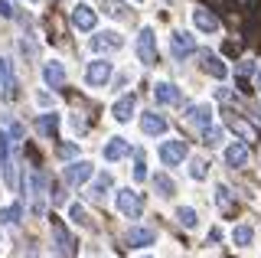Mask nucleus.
<instances>
[{
    "label": "nucleus",
    "mask_w": 261,
    "mask_h": 258,
    "mask_svg": "<svg viewBox=\"0 0 261 258\" xmlns=\"http://www.w3.org/2000/svg\"><path fill=\"white\" fill-rule=\"evenodd\" d=\"M137 59H141L144 66H157V36H153L150 27H144L141 33H137Z\"/></svg>",
    "instance_id": "nucleus-1"
},
{
    "label": "nucleus",
    "mask_w": 261,
    "mask_h": 258,
    "mask_svg": "<svg viewBox=\"0 0 261 258\" xmlns=\"http://www.w3.org/2000/svg\"><path fill=\"white\" fill-rule=\"evenodd\" d=\"M118 209L127 216V219H137V216L144 213V196L137 190H118Z\"/></svg>",
    "instance_id": "nucleus-2"
},
{
    "label": "nucleus",
    "mask_w": 261,
    "mask_h": 258,
    "mask_svg": "<svg viewBox=\"0 0 261 258\" xmlns=\"http://www.w3.org/2000/svg\"><path fill=\"white\" fill-rule=\"evenodd\" d=\"M186 154H190V147H186V141H163L160 144V160L167 167H176V164H183Z\"/></svg>",
    "instance_id": "nucleus-3"
},
{
    "label": "nucleus",
    "mask_w": 261,
    "mask_h": 258,
    "mask_svg": "<svg viewBox=\"0 0 261 258\" xmlns=\"http://www.w3.org/2000/svg\"><path fill=\"white\" fill-rule=\"evenodd\" d=\"M170 53H173V59L183 62L186 56H193L196 53V39L190 33H183V30H176L173 36H170Z\"/></svg>",
    "instance_id": "nucleus-4"
},
{
    "label": "nucleus",
    "mask_w": 261,
    "mask_h": 258,
    "mask_svg": "<svg viewBox=\"0 0 261 258\" xmlns=\"http://www.w3.org/2000/svg\"><path fill=\"white\" fill-rule=\"evenodd\" d=\"M111 62L108 59H95V62H88V69H85V79H88V85H108L111 82Z\"/></svg>",
    "instance_id": "nucleus-5"
},
{
    "label": "nucleus",
    "mask_w": 261,
    "mask_h": 258,
    "mask_svg": "<svg viewBox=\"0 0 261 258\" xmlns=\"http://www.w3.org/2000/svg\"><path fill=\"white\" fill-rule=\"evenodd\" d=\"M95 23H98V13H95V7H88V4H75L72 7V27L75 30H95Z\"/></svg>",
    "instance_id": "nucleus-6"
},
{
    "label": "nucleus",
    "mask_w": 261,
    "mask_h": 258,
    "mask_svg": "<svg viewBox=\"0 0 261 258\" xmlns=\"http://www.w3.org/2000/svg\"><path fill=\"white\" fill-rule=\"evenodd\" d=\"M92 173H95V167L88 164V160H75V164L65 167V183H69V187H82V183H88Z\"/></svg>",
    "instance_id": "nucleus-7"
},
{
    "label": "nucleus",
    "mask_w": 261,
    "mask_h": 258,
    "mask_svg": "<svg viewBox=\"0 0 261 258\" xmlns=\"http://www.w3.org/2000/svg\"><path fill=\"white\" fill-rule=\"evenodd\" d=\"M121 46H124V39H121V33H114V30H105V33L92 36L95 53H111V49H121Z\"/></svg>",
    "instance_id": "nucleus-8"
},
{
    "label": "nucleus",
    "mask_w": 261,
    "mask_h": 258,
    "mask_svg": "<svg viewBox=\"0 0 261 258\" xmlns=\"http://www.w3.org/2000/svg\"><path fill=\"white\" fill-rule=\"evenodd\" d=\"M53 219H56V216H53ZM53 239H56V252H59V258H72V245H75V242H72V236L65 232V225L59 219L53 222Z\"/></svg>",
    "instance_id": "nucleus-9"
},
{
    "label": "nucleus",
    "mask_w": 261,
    "mask_h": 258,
    "mask_svg": "<svg viewBox=\"0 0 261 258\" xmlns=\"http://www.w3.org/2000/svg\"><path fill=\"white\" fill-rule=\"evenodd\" d=\"M141 131L150 134V138H157V134H167V118L157 115V111H147V115H141Z\"/></svg>",
    "instance_id": "nucleus-10"
},
{
    "label": "nucleus",
    "mask_w": 261,
    "mask_h": 258,
    "mask_svg": "<svg viewBox=\"0 0 261 258\" xmlns=\"http://www.w3.org/2000/svg\"><path fill=\"white\" fill-rule=\"evenodd\" d=\"M153 98H157V105H176L183 98V92H179L173 82H157L153 85Z\"/></svg>",
    "instance_id": "nucleus-11"
},
{
    "label": "nucleus",
    "mask_w": 261,
    "mask_h": 258,
    "mask_svg": "<svg viewBox=\"0 0 261 258\" xmlns=\"http://www.w3.org/2000/svg\"><path fill=\"white\" fill-rule=\"evenodd\" d=\"M193 23L196 30H202V33H216L222 23H219V17L212 10H206V7H199V10H193Z\"/></svg>",
    "instance_id": "nucleus-12"
},
{
    "label": "nucleus",
    "mask_w": 261,
    "mask_h": 258,
    "mask_svg": "<svg viewBox=\"0 0 261 258\" xmlns=\"http://www.w3.org/2000/svg\"><path fill=\"white\" fill-rule=\"evenodd\" d=\"M225 164L232 167V170H235V167H245V164H248V144H245V141L228 144V147H225Z\"/></svg>",
    "instance_id": "nucleus-13"
},
{
    "label": "nucleus",
    "mask_w": 261,
    "mask_h": 258,
    "mask_svg": "<svg viewBox=\"0 0 261 258\" xmlns=\"http://www.w3.org/2000/svg\"><path fill=\"white\" fill-rule=\"evenodd\" d=\"M186 121L196 127H206V124H212V108L209 105H190L186 108Z\"/></svg>",
    "instance_id": "nucleus-14"
},
{
    "label": "nucleus",
    "mask_w": 261,
    "mask_h": 258,
    "mask_svg": "<svg viewBox=\"0 0 261 258\" xmlns=\"http://www.w3.org/2000/svg\"><path fill=\"white\" fill-rule=\"evenodd\" d=\"M43 82L53 85V88H62V85H65V69H62V62H46V66H43Z\"/></svg>",
    "instance_id": "nucleus-15"
},
{
    "label": "nucleus",
    "mask_w": 261,
    "mask_h": 258,
    "mask_svg": "<svg viewBox=\"0 0 261 258\" xmlns=\"http://www.w3.org/2000/svg\"><path fill=\"white\" fill-rule=\"evenodd\" d=\"M134 108H137V101H134V95H121L118 101H114V108H111V115L114 121H130V115H134Z\"/></svg>",
    "instance_id": "nucleus-16"
},
{
    "label": "nucleus",
    "mask_w": 261,
    "mask_h": 258,
    "mask_svg": "<svg viewBox=\"0 0 261 258\" xmlns=\"http://www.w3.org/2000/svg\"><path fill=\"white\" fill-rule=\"evenodd\" d=\"M202 72H209L212 79H225L228 75V66L219 56H212V53H202Z\"/></svg>",
    "instance_id": "nucleus-17"
},
{
    "label": "nucleus",
    "mask_w": 261,
    "mask_h": 258,
    "mask_svg": "<svg viewBox=\"0 0 261 258\" xmlns=\"http://www.w3.org/2000/svg\"><path fill=\"white\" fill-rule=\"evenodd\" d=\"M153 239L157 236H153L150 229H141V225H134V229L127 232V245L130 248H147V245H153Z\"/></svg>",
    "instance_id": "nucleus-18"
},
{
    "label": "nucleus",
    "mask_w": 261,
    "mask_h": 258,
    "mask_svg": "<svg viewBox=\"0 0 261 258\" xmlns=\"http://www.w3.org/2000/svg\"><path fill=\"white\" fill-rule=\"evenodd\" d=\"M127 150H130V144L124 138H111L108 144H105V160H121V157H127Z\"/></svg>",
    "instance_id": "nucleus-19"
},
{
    "label": "nucleus",
    "mask_w": 261,
    "mask_h": 258,
    "mask_svg": "<svg viewBox=\"0 0 261 258\" xmlns=\"http://www.w3.org/2000/svg\"><path fill=\"white\" fill-rule=\"evenodd\" d=\"M36 127H39V134H46V138H56V131H59V115H53V111L39 115L36 118Z\"/></svg>",
    "instance_id": "nucleus-20"
},
{
    "label": "nucleus",
    "mask_w": 261,
    "mask_h": 258,
    "mask_svg": "<svg viewBox=\"0 0 261 258\" xmlns=\"http://www.w3.org/2000/svg\"><path fill=\"white\" fill-rule=\"evenodd\" d=\"M216 203H219V209H222V213H232V209H235L232 190H228L225 183H219V187H216Z\"/></svg>",
    "instance_id": "nucleus-21"
},
{
    "label": "nucleus",
    "mask_w": 261,
    "mask_h": 258,
    "mask_svg": "<svg viewBox=\"0 0 261 258\" xmlns=\"http://www.w3.org/2000/svg\"><path fill=\"white\" fill-rule=\"evenodd\" d=\"M153 187H157V193H160L163 199H170V196H173V193H176V187H173V180H170L167 173H157V176H153Z\"/></svg>",
    "instance_id": "nucleus-22"
},
{
    "label": "nucleus",
    "mask_w": 261,
    "mask_h": 258,
    "mask_svg": "<svg viewBox=\"0 0 261 258\" xmlns=\"http://www.w3.org/2000/svg\"><path fill=\"white\" fill-rule=\"evenodd\" d=\"M251 239H255V229H251V225H235V229H232V242H235V245H251Z\"/></svg>",
    "instance_id": "nucleus-23"
},
{
    "label": "nucleus",
    "mask_w": 261,
    "mask_h": 258,
    "mask_svg": "<svg viewBox=\"0 0 261 258\" xmlns=\"http://www.w3.org/2000/svg\"><path fill=\"white\" fill-rule=\"evenodd\" d=\"M20 216H23V206H20V203H13V206H4V209H0V222H4V225L20 222Z\"/></svg>",
    "instance_id": "nucleus-24"
},
{
    "label": "nucleus",
    "mask_w": 261,
    "mask_h": 258,
    "mask_svg": "<svg viewBox=\"0 0 261 258\" xmlns=\"http://www.w3.org/2000/svg\"><path fill=\"white\" fill-rule=\"evenodd\" d=\"M13 82V62L10 59H7V56H0V85H10Z\"/></svg>",
    "instance_id": "nucleus-25"
},
{
    "label": "nucleus",
    "mask_w": 261,
    "mask_h": 258,
    "mask_svg": "<svg viewBox=\"0 0 261 258\" xmlns=\"http://www.w3.org/2000/svg\"><path fill=\"white\" fill-rule=\"evenodd\" d=\"M202 141H206L209 147H216V144L222 141V127H216V124H206V127H202Z\"/></svg>",
    "instance_id": "nucleus-26"
},
{
    "label": "nucleus",
    "mask_w": 261,
    "mask_h": 258,
    "mask_svg": "<svg viewBox=\"0 0 261 258\" xmlns=\"http://www.w3.org/2000/svg\"><path fill=\"white\" fill-rule=\"evenodd\" d=\"M108 190H111V173H101V176L95 180V187H92V196L98 199V196H105Z\"/></svg>",
    "instance_id": "nucleus-27"
},
{
    "label": "nucleus",
    "mask_w": 261,
    "mask_h": 258,
    "mask_svg": "<svg viewBox=\"0 0 261 258\" xmlns=\"http://www.w3.org/2000/svg\"><path fill=\"white\" fill-rule=\"evenodd\" d=\"M134 180H137V183L147 180V167H144V150H141V147L134 150Z\"/></svg>",
    "instance_id": "nucleus-28"
},
{
    "label": "nucleus",
    "mask_w": 261,
    "mask_h": 258,
    "mask_svg": "<svg viewBox=\"0 0 261 258\" xmlns=\"http://www.w3.org/2000/svg\"><path fill=\"white\" fill-rule=\"evenodd\" d=\"M176 219L183 222L186 229H193V225H196V209H190V206H179V209H176Z\"/></svg>",
    "instance_id": "nucleus-29"
},
{
    "label": "nucleus",
    "mask_w": 261,
    "mask_h": 258,
    "mask_svg": "<svg viewBox=\"0 0 261 258\" xmlns=\"http://www.w3.org/2000/svg\"><path fill=\"white\" fill-rule=\"evenodd\" d=\"M190 173H193V180H206V160H199V157H196L193 160V167H190Z\"/></svg>",
    "instance_id": "nucleus-30"
},
{
    "label": "nucleus",
    "mask_w": 261,
    "mask_h": 258,
    "mask_svg": "<svg viewBox=\"0 0 261 258\" xmlns=\"http://www.w3.org/2000/svg\"><path fill=\"white\" fill-rule=\"evenodd\" d=\"M105 13H108V17H124V4H121V0H108V4H105Z\"/></svg>",
    "instance_id": "nucleus-31"
},
{
    "label": "nucleus",
    "mask_w": 261,
    "mask_h": 258,
    "mask_svg": "<svg viewBox=\"0 0 261 258\" xmlns=\"http://www.w3.org/2000/svg\"><path fill=\"white\" fill-rule=\"evenodd\" d=\"M0 17H4V20H13L16 17V7L10 4V0H0Z\"/></svg>",
    "instance_id": "nucleus-32"
},
{
    "label": "nucleus",
    "mask_w": 261,
    "mask_h": 258,
    "mask_svg": "<svg viewBox=\"0 0 261 258\" xmlns=\"http://www.w3.org/2000/svg\"><path fill=\"white\" fill-rule=\"evenodd\" d=\"M69 213H72V219H75V222H85V209H82L79 203H72V206H69Z\"/></svg>",
    "instance_id": "nucleus-33"
},
{
    "label": "nucleus",
    "mask_w": 261,
    "mask_h": 258,
    "mask_svg": "<svg viewBox=\"0 0 261 258\" xmlns=\"http://www.w3.org/2000/svg\"><path fill=\"white\" fill-rule=\"evenodd\" d=\"M20 49H23V53H27V56H36V46H33V43H30V39H20Z\"/></svg>",
    "instance_id": "nucleus-34"
},
{
    "label": "nucleus",
    "mask_w": 261,
    "mask_h": 258,
    "mask_svg": "<svg viewBox=\"0 0 261 258\" xmlns=\"http://www.w3.org/2000/svg\"><path fill=\"white\" fill-rule=\"evenodd\" d=\"M248 72H255V66H251V62H242V66H239V75H248Z\"/></svg>",
    "instance_id": "nucleus-35"
},
{
    "label": "nucleus",
    "mask_w": 261,
    "mask_h": 258,
    "mask_svg": "<svg viewBox=\"0 0 261 258\" xmlns=\"http://www.w3.org/2000/svg\"><path fill=\"white\" fill-rule=\"evenodd\" d=\"M255 82H258V92H261V66L255 69Z\"/></svg>",
    "instance_id": "nucleus-36"
},
{
    "label": "nucleus",
    "mask_w": 261,
    "mask_h": 258,
    "mask_svg": "<svg viewBox=\"0 0 261 258\" xmlns=\"http://www.w3.org/2000/svg\"><path fill=\"white\" fill-rule=\"evenodd\" d=\"M137 4H141V0H137Z\"/></svg>",
    "instance_id": "nucleus-37"
},
{
    "label": "nucleus",
    "mask_w": 261,
    "mask_h": 258,
    "mask_svg": "<svg viewBox=\"0 0 261 258\" xmlns=\"http://www.w3.org/2000/svg\"><path fill=\"white\" fill-rule=\"evenodd\" d=\"M147 258H150V255H147Z\"/></svg>",
    "instance_id": "nucleus-38"
}]
</instances>
